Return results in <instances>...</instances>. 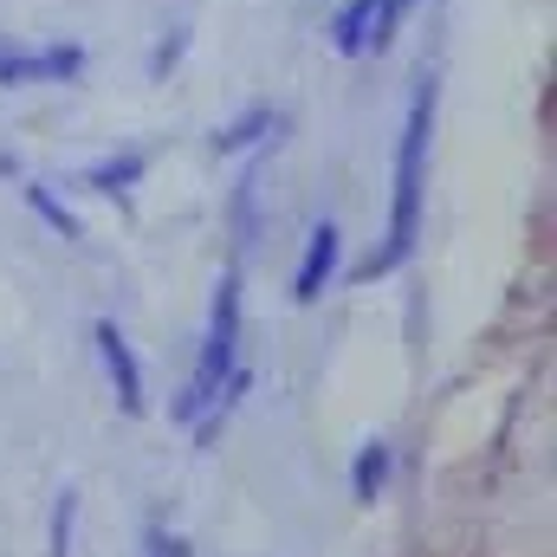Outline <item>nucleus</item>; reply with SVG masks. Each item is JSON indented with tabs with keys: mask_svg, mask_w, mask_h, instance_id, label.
I'll return each mask as SVG.
<instances>
[{
	"mask_svg": "<svg viewBox=\"0 0 557 557\" xmlns=\"http://www.w3.org/2000/svg\"><path fill=\"white\" fill-rule=\"evenodd\" d=\"M428 131H434V85L421 78L416 85V104H409V124H403V143H396V201H389V234L383 247L357 267V278H383L396 273L416 247V227H421V162H428Z\"/></svg>",
	"mask_w": 557,
	"mask_h": 557,
	"instance_id": "1",
	"label": "nucleus"
},
{
	"mask_svg": "<svg viewBox=\"0 0 557 557\" xmlns=\"http://www.w3.org/2000/svg\"><path fill=\"white\" fill-rule=\"evenodd\" d=\"M234 357H240V273L227 267V273H221V285H214L208 337H201L195 376H188V389H182V403H175V421L214 416V409H221V396H234V389H240V370H234Z\"/></svg>",
	"mask_w": 557,
	"mask_h": 557,
	"instance_id": "2",
	"label": "nucleus"
},
{
	"mask_svg": "<svg viewBox=\"0 0 557 557\" xmlns=\"http://www.w3.org/2000/svg\"><path fill=\"white\" fill-rule=\"evenodd\" d=\"M85 65V52L78 46H46V52H0V85H59V78H72Z\"/></svg>",
	"mask_w": 557,
	"mask_h": 557,
	"instance_id": "3",
	"label": "nucleus"
},
{
	"mask_svg": "<svg viewBox=\"0 0 557 557\" xmlns=\"http://www.w3.org/2000/svg\"><path fill=\"white\" fill-rule=\"evenodd\" d=\"M98 357H104V376H111L124 416H143V370H137V357H131V344H124L117 324H98Z\"/></svg>",
	"mask_w": 557,
	"mask_h": 557,
	"instance_id": "4",
	"label": "nucleus"
},
{
	"mask_svg": "<svg viewBox=\"0 0 557 557\" xmlns=\"http://www.w3.org/2000/svg\"><path fill=\"white\" fill-rule=\"evenodd\" d=\"M331 273H337V227L318 221V227L305 234V260H298V278H292V298L311 305V298L331 285Z\"/></svg>",
	"mask_w": 557,
	"mask_h": 557,
	"instance_id": "5",
	"label": "nucleus"
},
{
	"mask_svg": "<svg viewBox=\"0 0 557 557\" xmlns=\"http://www.w3.org/2000/svg\"><path fill=\"white\" fill-rule=\"evenodd\" d=\"M389 467H396L389 441H370V447L357 454V467H350V486H357V499H376V493L389 486Z\"/></svg>",
	"mask_w": 557,
	"mask_h": 557,
	"instance_id": "6",
	"label": "nucleus"
},
{
	"mask_svg": "<svg viewBox=\"0 0 557 557\" xmlns=\"http://www.w3.org/2000/svg\"><path fill=\"white\" fill-rule=\"evenodd\" d=\"M137 175H143V156H117V162H98V169H91L85 182H91L98 195H124V188H131Z\"/></svg>",
	"mask_w": 557,
	"mask_h": 557,
	"instance_id": "7",
	"label": "nucleus"
},
{
	"mask_svg": "<svg viewBox=\"0 0 557 557\" xmlns=\"http://www.w3.org/2000/svg\"><path fill=\"white\" fill-rule=\"evenodd\" d=\"M260 131H273V117H267V111H253V117H240V124H227V131L214 137V149H240V143H253Z\"/></svg>",
	"mask_w": 557,
	"mask_h": 557,
	"instance_id": "8",
	"label": "nucleus"
},
{
	"mask_svg": "<svg viewBox=\"0 0 557 557\" xmlns=\"http://www.w3.org/2000/svg\"><path fill=\"white\" fill-rule=\"evenodd\" d=\"M72 512H78V499L59 493V512H52V557H72Z\"/></svg>",
	"mask_w": 557,
	"mask_h": 557,
	"instance_id": "9",
	"label": "nucleus"
},
{
	"mask_svg": "<svg viewBox=\"0 0 557 557\" xmlns=\"http://www.w3.org/2000/svg\"><path fill=\"white\" fill-rule=\"evenodd\" d=\"M143 557H188V539H182V532L149 525V532H143Z\"/></svg>",
	"mask_w": 557,
	"mask_h": 557,
	"instance_id": "10",
	"label": "nucleus"
},
{
	"mask_svg": "<svg viewBox=\"0 0 557 557\" xmlns=\"http://www.w3.org/2000/svg\"><path fill=\"white\" fill-rule=\"evenodd\" d=\"M33 208H39V214H46V221H52V227H59V234H78V221H72V214H65V208H52V201H46V195H39V188H33Z\"/></svg>",
	"mask_w": 557,
	"mask_h": 557,
	"instance_id": "11",
	"label": "nucleus"
},
{
	"mask_svg": "<svg viewBox=\"0 0 557 557\" xmlns=\"http://www.w3.org/2000/svg\"><path fill=\"white\" fill-rule=\"evenodd\" d=\"M0 175H7V162H0Z\"/></svg>",
	"mask_w": 557,
	"mask_h": 557,
	"instance_id": "12",
	"label": "nucleus"
}]
</instances>
